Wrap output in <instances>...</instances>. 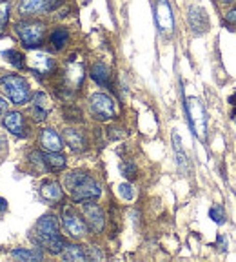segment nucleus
Returning <instances> with one entry per match:
<instances>
[{"mask_svg":"<svg viewBox=\"0 0 236 262\" xmlns=\"http://www.w3.org/2000/svg\"><path fill=\"white\" fill-rule=\"evenodd\" d=\"M51 110H53V102H51V98H49L48 93L38 91V93L33 95L31 115L35 122H44L49 117V113H51Z\"/></svg>","mask_w":236,"mask_h":262,"instance_id":"13","label":"nucleus"},{"mask_svg":"<svg viewBox=\"0 0 236 262\" xmlns=\"http://www.w3.org/2000/svg\"><path fill=\"white\" fill-rule=\"evenodd\" d=\"M120 169H122V175L126 177L127 180H134L136 175H138V168H136V164L131 162V160H124L120 164Z\"/></svg>","mask_w":236,"mask_h":262,"instance_id":"28","label":"nucleus"},{"mask_svg":"<svg viewBox=\"0 0 236 262\" xmlns=\"http://www.w3.org/2000/svg\"><path fill=\"white\" fill-rule=\"evenodd\" d=\"M82 213H84V219H86L87 226L93 233H102L104 228H106V215H104V209L98 204L93 202H82Z\"/></svg>","mask_w":236,"mask_h":262,"instance_id":"9","label":"nucleus"},{"mask_svg":"<svg viewBox=\"0 0 236 262\" xmlns=\"http://www.w3.org/2000/svg\"><path fill=\"white\" fill-rule=\"evenodd\" d=\"M9 15H11V4L8 0H0V33H4L8 28Z\"/></svg>","mask_w":236,"mask_h":262,"instance_id":"26","label":"nucleus"},{"mask_svg":"<svg viewBox=\"0 0 236 262\" xmlns=\"http://www.w3.org/2000/svg\"><path fill=\"white\" fill-rule=\"evenodd\" d=\"M222 4H236V0H220Z\"/></svg>","mask_w":236,"mask_h":262,"instance_id":"38","label":"nucleus"},{"mask_svg":"<svg viewBox=\"0 0 236 262\" xmlns=\"http://www.w3.org/2000/svg\"><path fill=\"white\" fill-rule=\"evenodd\" d=\"M189 24H191L193 31L196 33H204L207 31L209 28V20H207V15H205V11L202 8H191V11H189Z\"/></svg>","mask_w":236,"mask_h":262,"instance_id":"19","label":"nucleus"},{"mask_svg":"<svg viewBox=\"0 0 236 262\" xmlns=\"http://www.w3.org/2000/svg\"><path fill=\"white\" fill-rule=\"evenodd\" d=\"M62 115H64V119L71 124L82 122V111H80V107H77V106H65L64 110H62Z\"/></svg>","mask_w":236,"mask_h":262,"instance_id":"27","label":"nucleus"},{"mask_svg":"<svg viewBox=\"0 0 236 262\" xmlns=\"http://www.w3.org/2000/svg\"><path fill=\"white\" fill-rule=\"evenodd\" d=\"M89 111L95 119L100 122H107L116 117V104L106 93H95L89 98Z\"/></svg>","mask_w":236,"mask_h":262,"instance_id":"7","label":"nucleus"},{"mask_svg":"<svg viewBox=\"0 0 236 262\" xmlns=\"http://www.w3.org/2000/svg\"><path fill=\"white\" fill-rule=\"evenodd\" d=\"M209 217H211L216 224H225V211L222 206H213V208L209 209Z\"/></svg>","mask_w":236,"mask_h":262,"instance_id":"29","label":"nucleus"},{"mask_svg":"<svg viewBox=\"0 0 236 262\" xmlns=\"http://www.w3.org/2000/svg\"><path fill=\"white\" fill-rule=\"evenodd\" d=\"M8 209V201H6L4 196H0V213H4Z\"/></svg>","mask_w":236,"mask_h":262,"instance_id":"37","label":"nucleus"},{"mask_svg":"<svg viewBox=\"0 0 236 262\" xmlns=\"http://www.w3.org/2000/svg\"><path fill=\"white\" fill-rule=\"evenodd\" d=\"M8 153V140L0 135V160L4 159V155Z\"/></svg>","mask_w":236,"mask_h":262,"instance_id":"34","label":"nucleus"},{"mask_svg":"<svg viewBox=\"0 0 236 262\" xmlns=\"http://www.w3.org/2000/svg\"><path fill=\"white\" fill-rule=\"evenodd\" d=\"M44 162H45V169L48 171H53V173H58L65 168V157L62 155L60 151H45L44 153Z\"/></svg>","mask_w":236,"mask_h":262,"instance_id":"20","label":"nucleus"},{"mask_svg":"<svg viewBox=\"0 0 236 262\" xmlns=\"http://www.w3.org/2000/svg\"><path fill=\"white\" fill-rule=\"evenodd\" d=\"M60 257L64 260H87V251L78 244L65 246L64 251L60 253Z\"/></svg>","mask_w":236,"mask_h":262,"instance_id":"23","label":"nucleus"},{"mask_svg":"<svg viewBox=\"0 0 236 262\" xmlns=\"http://www.w3.org/2000/svg\"><path fill=\"white\" fill-rule=\"evenodd\" d=\"M11 257L13 258H18V260H26V262H31V260H42L44 258V253L40 250H26V248H15L11 251Z\"/></svg>","mask_w":236,"mask_h":262,"instance_id":"25","label":"nucleus"},{"mask_svg":"<svg viewBox=\"0 0 236 262\" xmlns=\"http://www.w3.org/2000/svg\"><path fill=\"white\" fill-rule=\"evenodd\" d=\"M84 64L77 60H69L64 70V88L67 91L80 90L84 84Z\"/></svg>","mask_w":236,"mask_h":262,"instance_id":"11","label":"nucleus"},{"mask_svg":"<svg viewBox=\"0 0 236 262\" xmlns=\"http://www.w3.org/2000/svg\"><path fill=\"white\" fill-rule=\"evenodd\" d=\"M13 29H15L18 40L24 44V48L37 49L44 44L48 26H45V22L37 20V18H22L20 22H16L13 26Z\"/></svg>","mask_w":236,"mask_h":262,"instance_id":"3","label":"nucleus"},{"mask_svg":"<svg viewBox=\"0 0 236 262\" xmlns=\"http://www.w3.org/2000/svg\"><path fill=\"white\" fill-rule=\"evenodd\" d=\"M87 258H93V260H102L104 253L98 250L97 246H91V248H87Z\"/></svg>","mask_w":236,"mask_h":262,"instance_id":"32","label":"nucleus"},{"mask_svg":"<svg viewBox=\"0 0 236 262\" xmlns=\"http://www.w3.org/2000/svg\"><path fill=\"white\" fill-rule=\"evenodd\" d=\"M216 246H218V250H220V251H227L229 241L224 237V235H220V237H218V242H216Z\"/></svg>","mask_w":236,"mask_h":262,"instance_id":"33","label":"nucleus"},{"mask_svg":"<svg viewBox=\"0 0 236 262\" xmlns=\"http://www.w3.org/2000/svg\"><path fill=\"white\" fill-rule=\"evenodd\" d=\"M155 20L162 33H171L175 28V18H173V9L169 0H156L155 6Z\"/></svg>","mask_w":236,"mask_h":262,"instance_id":"12","label":"nucleus"},{"mask_svg":"<svg viewBox=\"0 0 236 262\" xmlns=\"http://www.w3.org/2000/svg\"><path fill=\"white\" fill-rule=\"evenodd\" d=\"M6 129L15 137H26L28 135V124H26V117L20 111H8L2 119Z\"/></svg>","mask_w":236,"mask_h":262,"instance_id":"14","label":"nucleus"},{"mask_svg":"<svg viewBox=\"0 0 236 262\" xmlns=\"http://www.w3.org/2000/svg\"><path fill=\"white\" fill-rule=\"evenodd\" d=\"M107 137L111 140H118V139H124L126 137V129L120 126H109L107 127Z\"/></svg>","mask_w":236,"mask_h":262,"instance_id":"30","label":"nucleus"},{"mask_svg":"<svg viewBox=\"0 0 236 262\" xmlns=\"http://www.w3.org/2000/svg\"><path fill=\"white\" fill-rule=\"evenodd\" d=\"M0 90L15 106H24L31 100V90L24 77L15 73H6L0 77Z\"/></svg>","mask_w":236,"mask_h":262,"instance_id":"4","label":"nucleus"},{"mask_svg":"<svg viewBox=\"0 0 236 262\" xmlns=\"http://www.w3.org/2000/svg\"><path fill=\"white\" fill-rule=\"evenodd\" d=\"M2 57H4L13 68H16V70H22V68L28 66V57H26L24 53H20L18 49H8V51L2 53Z\"/></svg>","mask_w":236,"mask_h":262,"instance_id":"24","label":"nucleus"},{"mask_svg":"<svg viewBox=\"0 0 236 262\" xmlns=\"http://www.w3.org/2000/svg\"><path fill=\"white\" fill-rule=\"evenodd\" d=\"M225 22H227V24H236V8L231 9V11L225 15Z\"/></svg>","mask_w":236,"mask_h":262,"instance_id":"35","label":"nucleus"},{"mask_svg":"<svg viewBox=\"0 0 236 262\" xmlns=\"http://www.w3.org/2000/svg\"><path fill=\"white\" fill-rule=\"evenodd\" d=\"M89 75H91V78L97 82L98 86L109 88L111 82H113V73H111L109 66L104 64V62H97V64L91 66Z\"/></svg>","mask_w":236,"mask_h":262,"instance_id":"16","label":"nucleus"},{"mask_svg":"<svg viewBox=\"0 0 236 262\" xmlns=\"http://www.w3.org/2000/svg\"><path fill=\"white\" fill-rule=\"evenodd\" d=\"M64 139H65V142H67V146L77 153L84 151L87 147L86 135H84L80 129H77V127H67V129L64 131Z\"/></svg>","mask_w":236,"mask_h":262,"instance_id":"18","label":"nucleus"},{"mask_svg":"<svg viewBox=\"0 0 236 262\" xmlns=\"http://www.w3.org/2000/svg\"><path fill=\"white\" fill-rule=\"evenodd\" d=\"M69 42V31L65 28H55L49 35V44L55 51H62Z\"/></svg>","mask_w":236,"mask_h":262,"instance_id":"21","label":"nucleus"},{"mask_svg":"<svg viewBox=\"0 0 236 262\" xmlns=\"http://www.w3.org/2000/svg\"><path fill=\"white\" fill-rule=\"evenodd\" d=\"M8 113V102H6V98L0 97V117H4Z\"/></svg>","mask_w":236,"mask_h":262,"instance_id":"36","label":"nucleus"},{"mask_svg":"<svg viewBox=\"0 0 236 262\" xmlns=\"http://www.w3.org/2000/svg\"><path fill=\"white\" fill-rule=\"evenodd\" d=\"M64 0H18L16 13L22 18H37L45 13H51L62 6Z\"/></svg>","mask_w":236,"mask_h":262,"instance_id":"5","label":"nucleus"},{"mask_svg":"<svg viewBox=\"0 0 236 262\" xmlns=\"http://www.w3.org/2000/svg\"><path fill=\"white\" fill-rule=\"evenodd\" d=\"M185 110H187L189 122H191L195 135L204 140L207 137V117H205V110L202 102L198 98H189L187 104H185Z\"/></svg>","mask_w":236,"mask_h":262,"instance_id":"8","label":"nucleus"},{"mask_svg":"<svg viewBox=\"0 0 236 262\" xmlns=\"http://www.w3.org/2000/svg\"><path fill=\"white\" fill-rule=\"evenodd\" d=\"M40 195L48 202L57 204V202H62V199H64V189H62V186L58 184L57 180H45L44 184L40 186Z\"/></svg>","mask_w":236,"mask_h":262,"instance_id":"17","label":"nucleus"},{"mask_svg":"<svg viewBox=\"0 0 236 262\" xmlns=\"http://www.w3.org/2000/svg\"><path fill=\"white\" fill-rule=\"evenodd\" d=\"M118 195L122 196L124 201H133L134 199V191L129 184H120L118 186Z\"/></svg>","mask_w":236,"mask_h":262,"instance_id":"31","label":"nucleus"},{"mask_svg":"<svg viewBox=\"0 0 236 262\" xmlns=\"http://www.w3.org/2000/svg\"><path fill=\"white\" fill-rule=\"evenodd\" d=\"M64 186L75 202H93L102 195V188L98 180L89 171L75 169L64 177Z\"/></svg>","mask_w":236,"mask_h":262,"instance_id":"2","label":"nucleus"},{"mask_svg":"<svg viewBox=\"0 0 236 262\" xmlns=\"http://www.w3.org/2000/svg\"><path fill=\"white\" fill-rule=\"evenodd\" d=\"M28 68L37 75H51L57 64H55V58L45 51H33L28 57Z\"/></svg>","mask_w":236,"mask_h":262,"instance_id":"10","label":"nucleus"},{"mask_svg":"<svg viewBox=\"0 0 236 262\" xmlns=\"http://www.w3.org/2000/svg\"><path fill=\"white\" fill-rule=\"evenodd\" d=\"M62 224L71 238H84L89 229L86 219H82L80 213L69 204L62 208Z\"/></svg>","mask_w":236,"mask_h":262,"instance_id":"6","label":"nucleus"},{"mask_svg":"<svg viewBox=\"0 0 236 262\" xmlns=\"http://www.w3.org/2000/svg\"><path fill=\"white\" fill-rule=\"evenodd\" d=\"M40 147L44 151H62L64 140L53 127H45L40 133Z\"/></svg>","mask_w":236,"mask_h":262,"instance_id":"15","label":"nucleus"},{"mask_svg":"<svg viewBox=\"0 0 236 262\" xmlns=\"http://www.w3.org/2000/svg\"><path fill=\"white\" fill-rule=\"evenodd\" d=\"M173 146H175V153H176V162H178V169L182 175H189V162L187 157L182 149V142H180V137L176 133H173Z\"/></svg>","mask_w":236,"mask_h":262,"instance_id":"22","label":"nucleus"},{"mask_svg":"<svg viewBox=\"0 0 236 262\" xmlns=\"http://www.w3.org/2000/svg\"><path fill=\"white\" fill-rule=\"evenodd\" d=\"M31 241L51 255H60L67 246L65 238L60 235V224L55 215H44L42 219H38L33 228Z\"/></svg>","mask_w":236,"mask_h":262,"instance_id":"1","label":"nucleus"}]
</instances>
